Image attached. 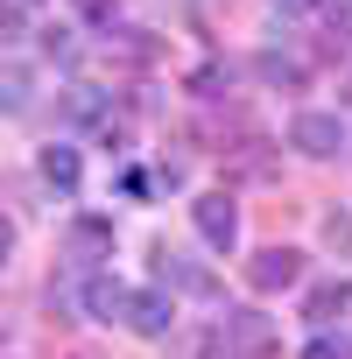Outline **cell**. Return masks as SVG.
I'll return each mask as SVG.
<instances>
[{
    "mask_svg": "<svg viewBox=\"0 0 352 359\" xmlns=\"http://www.w3.org/2000/svg\"><path fill=\"white\" fill-rule=\"evenodd\" d=\"M289 148H303V155L331 162L338 148H352V134H345V120H338V113H296V120H289Z\"/></svg>",
    "mask_w": 352,
    "mask_h": 359,
    "instance_id": "6da1fadb",
    "label": "cell"
},
{
    "mask_svg": "<svg viewBox=\"0 0 352 359\" xmlns=\"http://www.w3.org/2000/svg\"><path fill=\"white\" fill-rule=\"evenodd\" d=\"M191 226H198V240H205V247H219V254H226V247L240 240V205H233L226 191H205V198H191Z\"/></svg>",
    "mask_w": 352,
    "mask_h": 359,
    "instance_id": "7a4b0ae2",
    "label": "cell"
},
{
    "mask_svg": "<svg viewBox=\"0 0 352 359\" xmlns=\"http://www.w3.org/2000/svg\"><path fill=\"white\" fill-rule=\"evenodd\" d=\"M64 254H71V268H85V275H99V261H113V219H71V233H64Z\"/></svg>",
    "mask_w": 352,
    "mask_h": 359,
    "instance_id": "3957f363",
    "label": "cell"
},
{
    "mask_svg": "<svg viewBox=\"0 0 352 359\" xmlns=\"http://www.w3.org/2000/svg\"><path fill=\"white\" fill-rule=\"evenodd\" d=\"M296 282H303V254H296V247H261V254L247 261V289H261V296L296 289Z\"/></svg>",
    "mask_w": 352,
    "mask_h": 359,
    "instance_id": "277c9868",
    "label": "cell"
},
{
    "mask_svg": "<svg viewBox=\"0 0 352 359\" xmlns=\"http://www.w3.org/2000/svg\"><path fill=\"white\" fill-rule=\"evenodd\" d=\"M127 331L169 338V331H176V296H169V289H134V296H127Z\"/></svg>",
    "mask_w": 352,
    "mask_h": 359,
    "instance_id": "5b68a950",
    "label": "cell"
},
{
    "mask_svg": "<svg viewBox=\"0 0 352 359\" xmlns=\"http://www.w3.org/2000/svg\"><path fill=\"white\" fill-rule=\"evenodd\" d=\"M155 282H162V289H184V296H212V289H219L191 254H176V247H155Z\"/></svg>",
    "mask_w": 352,
    "mask_h": 359,
    "instance_id": "8992f818",
    "label": "cell"
},
{
    "mask_svg": "<svg viewBox=\"0 0 352 359\" xmlns=\"http://www.w3.org/2000/svg\"><path fill=\"white\" fill-rule=\"evenodd\" d=\"M127 296H134L127 282H113V275H85V296H78V303H85L92 324H127Z\"/></svg>",
    "mask_w": 352,
    "mask_h": 359,
    "instance_id": "52a82bcc",
    "label": "cell"
},
{
    "mask_svg": "<svg viewBox=\"0 0 352 359\" xmlns=\"http://www.w3.org/2000/svg\"><path fill=\"white\" fill-rule=\"evenodd\" d=\"M345 310H352V282H345V275H331V282H317V289L303 296V317H310L317 331H331Z\"/></svg>",
    "mask_w": 352,
    "mask_h": 359,
    "instance_id": "ba28073f",
    "label": "cell"
},
{
    "mask_svg": "<svg viewBox=\"0 0 352 359\" xmlns=\"http://www.w3.org/2000/svg\"><path fill=\"white\" fill-rule=\"evenodd\" d=\"M226 338H233L240 352H268V345H275V331H268L261 310H233V317H226Z\"/></svg>",
    "mask_w": 352,
    "mask_h": 359,
    "instance_id": "9c48e42d",
    "label": "cell"
},
{
    "mask_svg": "<svg viewBox=\"0 0 352 359\" xmlns=\"http://www.w3.org/2000/svg\"><path fill=\"white\" fill-rule=\"evenodd\" d=\"M78 176H85V169H78V148H71V141H50V148H43V184L78 191Z\"/></svg>",
    "mask_w": 352,
    "mask_h": 359,
    "instance_id": "30bf717a",
    "label": "cell"
},
{
    "mask_svg": "<svg viewBox=\"0 0 352 359\" xmlns=\"http://www.w3.org/2000/svg\"><path fill=\"white\" fill-rule=\"evenodd\" d=\"M254 71H261V85H282V92H296V85H303V57H282V50H261V57H254Z\"/></svg>",
    "mask_w": 352,
    "mask_h": 359,
    "instance_id": "8fae6325",
    "label": "cell"
},
{
    "mask_svg": "<svg viewBox=\"0 0 352 359\" xmlns=\"http://www.w3.org/2000/svg\"><path fill=\"white\" fill-rule=\"evenodd\" d=\"M99 113H106V92H99V85H71V92H64V120L85 127V120H99Z\"/></svg>",
    "mask_w": 352,
    "mask_h": 359,
    "instance_id": "7c38bea8",
    "label": "cell"
},
{
    "mask_svg": "<svg viewBox=\"0 0 352 359\" xmlns=\"http://www.w3.org/2000/svg\"><path fill=\"white\" fill-rule=\"evenodd\" d=\"M106 50H120L127 64H148V57H155V43H148L141 29H113V36H106Z\"/></svg>",
    "mask_w": 352,
    "mask_h": 359,
    "instance_id": "4fadbf2b",
    "label": "cell"
},
{
    "mask_svg": "<svg viewBox=\"0 0 352 359\" xmlns=\"http://www.w3.org/2000/svg\"><path fill=\"white\" fill-rule=\"evenodd\" d=\"M303 359H352V345H345V338H331V331H317V338L303 345Z\"/></svg>",
    "mask_w": 352,
    "mask_h": 359,
    "instance_id": "5bb4252c",
    "label": "cell"
},
{
    "mask_svg": "<svg viewBox=\"0 0 352 359\" xmlns=\"http://www.w3.org/2000/svg\"><path fill=\"white\" fill-rule=\"evenodd\" d=\"M324 240H331V247H345V254H352V212H331V219H324Z\"/></svg>",
    "mask_w": 352,
    "mask_h": 359,
    "instance_id": "9a60e30c",
    "label": "cell"
},
{
    "mask_svg": "<svg viewBox=\"0 0 352 359\" xmlns=\"http://www.w3.org/2000/svg\"><path fill=\"white\" fill-rule=\"evenodd\" d=\"M8 43H22V8H15V0H0V50H8Z\"/></svg>",
    "mask_w": 352,
    "mask_h": 359,
    "instance_id": "2e32d148",
    "label": "cell"
},
{
    "mask_svg": "<svg viewBox=\"0 0 352 359\" xmlns=\"http://www.w3.org/2000/svg\"><path fill=\"white\" fill-rule=\"evenodd\" d=\"M43 50H50L57 64H71V57H78V43H71V29H50V36H43Z\"/></svg>",
    "mask_w": 352,
    "mask_h": 359,
    "instance_id": "e0dca14e",
    "label": "cell"
},
{
    "mask_svg": "<svg viewBox=\"0 0 352 359\" xmlns=\"http://www.w3.org/2000/svg\"><path fill=\"white\" fill-rule=\"evenodd\" d=\"M22 92H29L22 78H0V113H22Z\"/></svg>",
    "mask_w": 352,
    "mask_h": 359,
    "instance_id": "ac0fdd59",
    "label": "cell"
},
{
    "mask_svg": "<svg viewBox=\"0 0 352 359\" xmlns=\"http://www.w3.org/2000/svg\"><path fill=\"white\" fill-rule=\"evenodd\" d=\"M78 15L99 22V29H113V0H78Z\"/></svg>",
    "mask_w": 352,
    "mask_h": 359,
    "instance_id": "d6986e66",
    "label": "cell"
},
{
    "mask_svg": "<svg viewBox=\"0 0 352 359\" xmlns=\"http://www.w3.org/2000/svg\"><path fill=\"white\" fill-rule=\"evenodd\" d=\"M8 254H15V226L0 219V268H8Z\"/></svg>",
    "mask_w": 352,
    "mask_h": 359,
    "instance_id": "ffe728a7",
    "label": "cell"
},
{
    "mask_svg": "<svg viewBox=\"0 0 352 359\" xmlns=\"http://www.w3.org/2000/svg\"><path fill=\"white\" fill-rule=\"evenodd\" d=\"M275 8H282V15H310V8H317V0H275Z\"/></svg>",
    "mask_w": 352,
    "mask_h": 359,
    "instance_id": "44dd1931",
    "label": "cell"
}]
</instances>
